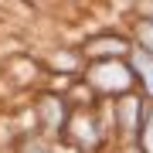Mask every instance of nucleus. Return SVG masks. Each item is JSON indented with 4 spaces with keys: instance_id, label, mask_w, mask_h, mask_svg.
Wrapping results in <instances>:
<instances>
[{
    "instance_id": "1",
    "label": "nucleus",
    "mask_w": 153,
    "mask_h": 153,
    "mask_svg": "<svg viewBox=\"0 0 153 153\" xmlns=\"http://www.w3.org/2000/svg\"><path fill=\"white\" fill-rule=\"evenodd\" d=\"M129 82H133V71L123 61H116V58L99 61V65L88 68V85L99 88V92H126Z\"/></svg>"
},
{
    "instance_id": "2",
    "label": "nucleus",
    "mask_w": 153,
    "mask_h": 153,
    "mask_svg": "<svg viewBox=\"0 0 153 153\" xmlns=\"http://www.w3.org/2000/svg\"><path fill=\"white\" fill-rule=\"evenodd\" d=\"M38 112H41V123H44L48 133H61V126H65V105L58 99H41Z\"/></svg>"
},
{
    "instance_id": "3",
    "label": "nucleus",
    "mask_w": 153,
    "mask_h": 153,
    "mask_svg": "<svg viewBox=\"0 0 153 153\" xmlns=\"http://www.w3.org/2000/svg\"><path fill=\"white\" fill-rule=\"evenodd\" d=\"M136 116H140V102H136V99H129V95H126L123 102H116V119H119V126H123V133H126V136H133V133L140 129Z\"/></svg>"
},
{
    "instance_id": "4",
    "label": "nucleus",
    "mask_w": 153,
    "mask_h": 153,
    "mask_svg": "<svg viewBox=\"0 0 153 153\" xmlns=\"http://www.w3.org/2000/svg\"><path fill=\"white\" fill-rule=\"evenodd\" d=\"M133 68L140 71V78H143V85H146V92L153 95V55H146L143 48L133 51Z\"/></svg>"
},
{
    "instance_id": "5",
    "label": "nucleus",
    "mask_w": 153,
    "mask_h": 153,
    "mask_svg": "<svg viewBox=\"0 0 153 153\" xmlns=\"http://www.w3.org/2000/svg\"><path fill=\"white\" fill-rule=\"evenodd\" d=\"M126 44L123 38H95L88 41V55H126Z\"/></svg>"
},
{
    "instance_id": "6",
    "label": "nucleus",
    "mask_w": 153,
    "mask_h": 153,
    "mask_svg": "<svg viewBox=\"0 0 153 153\" xmlns=\"http://www.w3.org/2000/svg\"><path fill=\"white\" fill-rule=\"evenodd\" d=\"M140 146L146 153H153V109L146 112V119H143V126H140Z\"/></svg>"
},
{
    "instance_id": "7",
    "label": "nucleus",
    "mask_w": 153,
    "mask_h": 153,
    "mask_svg": "<svg viewBox=\"0 0 153 153\" xmlns=\"http://www.w3.org/2000/svg\"><path fill=\"white\" fill-rule=\"evenodd\" d=\"M140 44L146 55H153V21H143L140 24Z\"/></svg>"
}]
</instances>
